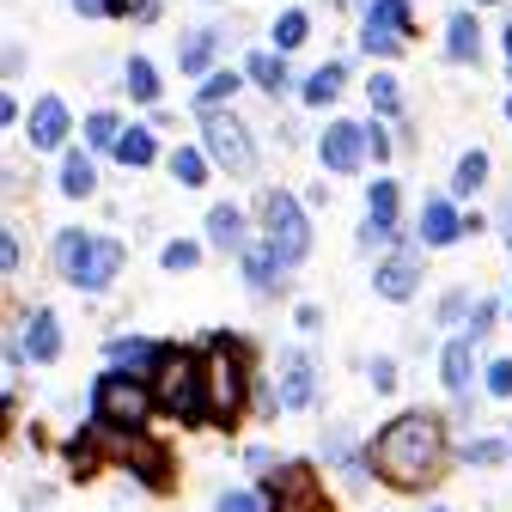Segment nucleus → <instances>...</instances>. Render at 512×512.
<instances>
[{
	"instance_id": "obj_42",
	"label": "nucleus",
	"mask_w": 512,
	"mask_h": 512,
	"mask_svg": "<svg viewBox=\"0 0 512 512\" xmlns=\"http://www.w3.org/2000/svg\"><path fill=\"white\" fill-rule=\"evenodd\" d=\"M80 13H110V0H74Z\"/></svg>"
},
{
	"instance_id": "obj_5",
	"label": "nucleus",
	"mask_w": 512,
	"mask_h": 512,
	"mask_svg": "<svg viewBox=\"0 0 512 512\" xmlns=\"http://www.w3.org/2000/svg\"><path fill=\"white\" fill-rule=\"evenodd\" d=\"M238 409H244V360H238V348L214 342V354H208V415L232 421Z\"/></svg>"
},
{
	"instance_id": "obj_40",
	"label": "nucleus",
	"mask_w": 512,
	"mask_h": 512,
	"mask_svg": "<svg viewBox=\"0 0 512 512\" xmlns=\"http://www.w3.org/2000/svg\"><path fill=\"white\" fill-rule=\"evenodd\" d=\"M372 384H378V391H391V384H397V366H391V360H372Z\"/></svg>"
},
{
	"instance_id": "obj_44",
	"label": "nucleus",
	"mask_w": 512,
	"mask_h": 512,
	"mask_svg": "<svg viewBox=\"0 0 512 512\" xmlns=\"http://www.w3.org/2000/svg\"><path fill=\"white\" fill-rule=\"evenodd\" d=\"M506 61H512V25H506Z\"/></svg>"
},
{
	"instance_id": "obj_20",
	"label": "nucleus",
	"mask_w": 512,
	"mask_h": 512,
	"mask_svg": "<svg viewBox=\"0 0 512 512\" xmlns=\"http://www.w3.org/2000/svg\"><path fill=\"white\" fill-rule=\"evenodd\" d=\"M445 49H452L458 61H464V55L476 61V49H482V31H476V19H470V13H452V19H445Z\"/></svg>"
},
{
	"instance_id": "obj_34",
	"label": "nucleus",
	"mask_w": 512,
	"mask_h": 512,
	"mask_svg": "<svg viewBox=\"0 0 512 512\" xmlns=\"http://www.w3.org/2000/svg\"><path fill=\"white\" fill-rule=\"evenodd\" d=\"M232 86H238V80H232V74H214V80H208V86H202V110H214V104H220V98H232Z\"/></svg>"
},
{
	"instance_id": "obj_15",
	"label": "nucleus",
	"mask_w": 512,
	"mask_h": 512,
	"mask_svg": "<svg viewBox=\"0 0 512 512\" xmlns=\"http://www.w3.org/2000/svg\"><path fill=\"white\" fill-rule=\"evenodd\" d=\"M25 348H31V360H55V354H61V324H55V311H31Z\"/></svg>"
},
{
	"instance_id": "obj_4",
	"label": "nucleus",
	"mask_w": 512,
	"mask_h": 512,
	"mask_svg": "<svg viewBox=\"0 0 512 512\" xmlns=\"http://www.w3.org/2000/svg\"><path fill=\"white\" fill-rule=\"evenodd\" d=\"M147 409H153V397H147L128 372H104V378H98V391H92L98 427H128V433H135V427L147 421Z\"/></svg>"
},
{
	"instance_id": "obj_17",
	"label": "nucleus",
	"mask_w": 512,
	"mask_h": 512,
	"mask_svg": "<svg viewBox=\"0 0 512 512\" xmlns=\"http://www.w3.org/2000/svg\"><path fill=\"white\" fill-rule=\"evenodd\" d=\"M439 366H445V391H452V397H470V372H476V360H470V342H445Z\"/></svg>"
},
{
	"instance_id": "obj_14",
	"label": "nucleus",
	"mask_w": 512,
	"mask_h": 512,
	"mask_svg": "<svg viewBox=\"0 0 512 512\" xmlns=\"http://www.w3.org/2000/svg\"><path fill=\"white\" fill-rule=\"evenodd\" d=\"M305 403H311V360L287 354V366H281V409H305Z\"/></svg>"
},
{
	"instance_id": "obj_8",
	"label": "nucleus",
	"mask_w": 512,
	"mask_h": 512,
	"mask_svg": "<svg viewBox=\"0 0 512 512\" xmlns=\"http://www.w3.org/2000/svg\"><path fill=\"white\" fill-rule=\"evenodd\" d=\"M269 506L275 512H324V488H317L311 464H281L269 476Z\"/></svg>"
},
{
	"instance_id": "obj_13",
	"label": "nucleus",
	"mask_w": 512,
	"mask_h": 512,
	"mask_svg": "<svg viewBox=\"0 0 512 512\" xmlns=\"http://www.w3.org/2000/svg\"><path fill=\"white\" fill-rule=\"evenodd\" d=\"M397 226V183H372V196H366V238H391Z\"/></svg>"
},
{
	"instance_id": "obj_24",
	"label": "nucleus",
	"mask_w": 512,
	"mask_h": 512,
	"mask_svg": "<svg viewBox=\"0 0 512 512\" xmlns=\"http://www.w3.org/2000/svg\"><path fill=\"white\" fill-rule=\"evenodd\" d=\"M208 238H214L220 250H238V244H244V220H238V208H214V214H208Z\"/></svg>"
},
{
	"instance_id": "obj_35",
	"label": "nucleus",
	"mask_w": 512,
	"mask_h": 512,
	"mask_svg": "<svg viewBox=\"0 0 512 512\" xmlns=\"http://www.w3.org/2000/svg\"><path fill=\"white\" fill-rule=\"evenodd\" d=\"M366 92H372V104H378V110H397V104H403V92H397V80H372Z\"/></svg>"
},
{
	"instance_id": "obj_46",
	"label": "nucleus",
	"mask_w": 512,
	"mask_h": 512,
	"mask_svg": "<svg viewBox=\"0 0 512 512\" xmlns=\"http://www.w3.org/2000/svg\"><path fill=\"white\" fill-rule=\"evenodd\" d=\"M506 305H512V299H506Z\"/></svg>"
},
{
	"instance_id": "obj_36",
	"label": "nucleus",
	"mask_w": 512,
	"mask_h": 512,
	"mask_svg": "<svg viewBox=\"0 0 512 512\" xmlns=\"http://www.w3.org/2000/svg\"><path fill=\"white\" fill-rule=\"evenodd\" d=\"M488 391L494 397H512V360H494L488 366Z\"/></svg>"
},
{
	"instance_id": "obj_39",
	"label": "nucleus",
	"mask_w": 512,
	"mask_h": 512,
	"mask_svg": "<svg viewBox=\"0 0 512 512\" xmlns=\"http://www.w3.org/2000/svg\"><path fill=\"white\" fill-rule=\"evenodd\" d=\"M464 311H470V299H464V293H445V305H439V317H445V324H458Z\"/></svg>"
},
{
	"instance_id": "obj_43",
	"label": "nucleus",
	"mask_w": 512,
	"mask_h": 512,
	"mask_svg": "<svg viewBox=\"0 0 512 512\" xmlns=\"http://www.w3.org/2000/svg\"><path fill=\"white\" fill-rule=\"evenodd\" d=\"M506 238H512V196H506Z\"/></svg>"
},
{
	"instance_id": "obj_21",
	"label": "nucleus",
	"mask_w": 512,
	"mask_h": 512,
	"mask_svg": "<svg viewBox=\"0 0 512 512\" xmlns=\"http://www.w3.org/2000/svg\"><path fill=\"white\" fill-rule=\"evenodd\" d=\"M110 360H116V366H165L171 354L153 348V342H135V336H116V342H110Z\"/></svg>"
},
{
	"instance_id": "obj_38",
	"label": "nucleus",
	"mask_w": 512,
	"mask_h": 512,
	"mask_svg": "<svg viewBox=\"0 0 512 512\" xmlns=\"http://www.w3.org/2000/svg\"><path fill=\"white\" fill-rule=\"evenodd\" d=\"M500 458H506L500 439H476V445H470V464H500Z\"/></svg>"
},
{
	"instance_id": "obj_16",
	"label": "nucleus",
	"mask_w": 512,
	"mask_h": 512,
	"mask_svg": "<svg viewBox=\"0 0 512 512\" xmlns=\"http://www.w3.org/2000/svg\"><path fill=\"white\" fill-rule=\"evenodd\" d=\"M281 269H287V263H281V250H275V244L244 250V275H250V287H256V293H269V287L281 281Z\"/></svg>"
},
{
	"instance_id": "obj_25",
	"label": "nucleus",
	"mask_w": 512,
	"mask_h": 512,
	"mask_svg": "<svg viewBox=\"0 0 512 512\" xmlns=\"http://www.w3.org/2000/svg\"><path fill=\"white\" fill-rule=\"evenodd\" d=\"M214 43H220V31H189V43H183V74H202L208 68V55H214Z\"/></svg>"
},
{
	"instance_id": "obj_22",
	"label": "nucleus",
	"mask_w": 512,
	"mask_h": 512,
	"mask_svg": "<svg viewBox=\"0 0 512 512\" xmlns=\"http://www.w3.org/2000/svg\"><path fill=\"white\" fill-rule=\"evenodd\" d=\"M61 189H68V196H92V189H98V171H92L86 153H68V159H61Z\"/></svg>"
},
{
	"instance_id": "obj_11",
	"label": "nucleus",
	"mask_w": 512,
	"mask_h": 512,
	"mask_svg": "<svg viewBox=\"0 0 512 512\" xmlns=\"http://www.w3.org/2000/svg\"><path fill=\"white\" fill-rule=\"evenodd\" d=\"M122 458H128V464L141 470V482H147V488H165V482H171L165 445H153V439H135V433H128V439H122Z\"/></svg>"
},
{
	"instance_id": "obj_6",
	"label": "nucleus",
	"mask_w": 512,
	"mask_h": 512,
	"mask_svg": "<svg viewBox=\"0 0 512 512\" xmlns=\"http://www.w3.org/2000/svg\"><path fill=\"white\" fill-rule=\"evenodd\" d=\"M263 220H269V244L281 250V263H299V256L311 250V226H305V214H299V202L293 196H275L263 202Z\"/></svg>"
},
{
	"instance_id": "obj_1",
	"label": "nucleus",
	"mask_w": 512,
	"mask_h": 512,
	"mask_svg": "<svg viewBox=\"0 0 512 512\" xmlns=\"http://www.w3.org/2000/svg\"><path fill=\"white\" fill-rule=\"evenodd\" d=\"M439 458H445V433H439L433 415H397L391 427L378 433V445H372L378 476H384V482H397V488H421V482H433Z\"/></svg>"
},
{
	"instance_id": "obj_33",
	"label": "nucleus",
	"mask_w": 512,
	"mask_h": 512,
	"mask_svg": "<svg viewBox=\"0 0 512 512\" xmlns=\"http://www.w3.org/2000/svg\"><path fill=\"white\" fill-rule=\"evenodd\" d=\"M196 256H202L196 244H183V238H177V244H165V269H196Z\"/></svg>"
},
{
	"instance_id": "obj_7",
	"label": "nucleus",
	"mask_w": 512,
	"mask_h": 512,
	"mask_svg": "<svg viewBox=\"0 0 512 512\" xmlns=\"http://www.w3.org/2000/svg\"><path fill=\"white\" fill-rule=\"evenodd\" d=\"M202 141H208V159H220L232 177H250L256 171V147H250V135H244L238 116H208Z\"/></svg>"
},
{
	"instance_id": "obj_41",
	"label": "nucleus",
	"mask_w": 512,
	"mask_h": 512,
	"mask_svg": "<svg viewBox=\"0 0 512 512\" xmlns=\"http://www.w3.org/2000/svg\"><path fill=\"white\" fill-rule=\"evenodd\" d=\"M0 269H7V275L19 269V244H13V232H7V238H0Z\"/></svg>"
},
{
	"instance_id": "obj_37",
	"label": "nucleus",
	"mask_w": 512,
	"mask_h": 512,
	"mask_svg": "<svg viewBox=\"0 0 512 512\" xmlns=\"http://www.w3.org/2000/svg\"><path fill=\"white\" fill-rule=\"evenodd\" d=\"M220 512H263V500L244 494V488H232V494H220Z\"/></svg>"
},
{
	"instance_id": "obj_31",
	"label": "nucleus",
	"mask_w": 512,
	"mask_h": 512,
	"mask_svg": "<svg viewBox=\"0 0 512 512\" xmlns=\"http://www.w3.org/2000/svg\"><path fill=\"white\" fill-rule=\"evenodd\" d=\"M86 141H92V147H122V122H116L110 110H98V116L86 122Z\"/></svg>"
},
{
	"instance_id": "obj_30",
	"label": "nucleus",
	"mask_w": 512,
	"mask_h": 512,
	"mask_svg": "<svg viewBox=\"0 0 512 512\" xmlns=\"http://www.w3.org/2000/svg\"><path fill=\"white\" fill-rule=\"evenodd\" d=\"M305 37H311V19L305 13H281L275 19V49H299Z\"/></svg>"
},
{
	"instance_id": "obj_9",
	"label": "nucleus",
	"mask_w": 512,
	"mask_h": 512,
	"mask_svg": "<svg viewBox=\"0 0 512 512\" xmlns=\"http://www.w3.org/2000/svg\"><path fill=\"white\" fill-rule=\"evenodd\" d=\"M403 31H409V7H403V0H372L360 43H366L372 55H397V49H403Z\"/></svg>"
},
{
	"instance_id": "obj_29",
	"label": "nucleus",
	"mask_w": 512,
	"mask_h": 512,
	"mask_svg": "<svg viewBox=\"0 0 512 512\" xmlns=\"http://www.w3.org/2000/svg\"><path fill=\"white\" fill-rule=\"evenodd\" d=\"M116 159L122 165H153V135H147V128H128L122 147H116Z\"/></svg>"
},
{
	"instance_id": "obj_32",
	"label": "nucleus",
	"mask_w": 512,
	"mask_h": 512,
	"mask_svg": "<svg viewBox=\"0 0 512 512\" xmlns=\"http://www.w3.org/2000/svg\"><path fill=\"white\" fill-rule=\"evenodd\" d=\"M482 177H488V153H464V159H458V177H452V183H458L464 196H470V189H476Z\"/></svg>"
},
{
	"instance_id": "obj_23",
	"label": "nucleus",
	"mask_w": 512,
	"mask_h": 512,
	"mask_svg": "<svg viewBox=\"0 0 512 512\" xmlns=\"http://www.w3.org/2000/svg\"><path fill=\"white\" fill-rule=\"evenodd\" d=\"M250 80L263 86V92H287V61L269 55V49H256V55H250Z\"/></svg>"
},
{
	"instance_id": "obj_18",
	"label": "nucleus",
	"mask_w": 512,
	"mask_h": 512,
	"mask_svg": "<svg viewBox=\"0 0 512 512\" xmlns=\"http://www.w3.org/2000/svg\"><path fill=\"white\" fill-rule=\"evenodd\" d=\"M372 281H378V293H384V299H409L421 275H415V263H409V256H391V263H384Z\"/></svg>"
},
{
	"instance_id": "obj_45",
	"label": "nucleus",
	"mask_w": 512,
	"mask_h": 512,
	"mask_svg": "<svg viewBox=\"0 0 512 512\" xmlns=\"http://www.w3.org/2000/svg\"><path fill=\"white\" fill-rule=\"evenodd\" d=\"M506 122H512V98H506Z\"/></svg>"
},
{
	"instance_id": "obj_12",
	"label": "nucleus",
	"mask_w": 512,
	"mask_h": 512,
	"mask_svg": "<svg viewBox=\"0 0 512 512\" xmlns=\"http://www.w3.org/2000/svg\"><path fill=\"white\" fill-rule=\"evenodd\" d=\"M68 141V104L61 98H43L31 110V147H61Z\"/></svg>"
},
{
	"instance_id": "obj_19",
	"label": "nucleus",
	"mask_w": 512,
	"mask_h": 512,
	"mask_svg": "<svg viewBox=\"0 0 512 512\" xmlns=\"http://www.w3.org/2000/svg\"><path fill=\"white\" fill-rule=\"evenodd\" d=\"M458 232H464V220L445 208V202H427V208H421V238H427V244H452Z\"/></svg>"
},
{
	"instance_id": "obj_10",
	"label": "nucleus",
	"mask_w": 512,
	"mask_h": 512,
	"mask_svg": "<svg viewBox=\"0 0 512 512\" xmlns=\"http://www.w3.org/2000/svg\"><path fill=\"white\" fill-rule=\"evenodd\" d=\"M360 153H366V128L360 122H330L324 128V165L330 171H354Z\"/></svg>"
},
{
	"instance_id": "obj_2",
	"label": "nucleus",
	"mask_w": 512,
	"mask_h": 512,
	"mask_svg": "<svg viewBox=\"0 0 512 512\" xmlns=\"http://www.w3.org/2000/svg\"><path fill=\"white\" fill-rule=\"evenodd\" d=\"M55 263H61V275H68L74 287L104 293L116 281V269H122V244L116 238H86V232H61L55 238Z\"/></svg>"
},
{
	"instance_id": "obj_27",
	"label": "nucleus",
	"mask_w": 512,
	"mask_h": 512,
	"mask_svg": "<svg viewBox=\"0 0 512 512\" xmlns=\"http://www.w3.org/2000/svg\"><path fill=\"white\" fill-rule=\"evenodd\" d=\"M342 80H348V74L336 68V61H330V68H317V74L305 80V104H330V98L342 92Z\"/></svg>"
},
{
	"instance_id": "obj_26",
	"label": "nucleus",
	"mask_w": 512,
	"mask_h": 512,
	"mask_svg": "<svg viewBox=\"0 0 512 512\" xmlns=\"http://www.w3.org/2000/svg\"><path fill=\"white\" fill-rule=\"evenodd\" d=\"M122 86L135 92L141 104H153V98H159V74H153V61H147V55H135V61H128V80H122Z\"/></svg>"
},
{
	"instance_id": "obj_28",
	"label": "nucleus",
	"mask_w": 512,
	"mask_h": 512,
	"mask_svg": "<svg viewBox=\"0 0 512 512\" xmlns=\"http://www.w3.org/2000/svg\"><path fill=\"white\" fill-rule=\"evenodd\" d=\"M171 177H177V183H208V159H202L196 147H177V153H171Z\"/></svg>"
},
{
	"instance_id": "obj_3",
	"label": "nucleus",
	"mask_w": 512,
	"mask_h": 512,
	"mask_svg": "<svg viewBox=\"0 0 512 512\" xmlns=\"http://www.w3.org/2000/svg\"><path fill=\"white\" fill-rule=\"evenodd\" d=\"M153 403L171 409L177 421H202V415H208V366H202V360H189V354H171V360L159 366Z\"/></svg>"
}]
</instances>
